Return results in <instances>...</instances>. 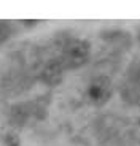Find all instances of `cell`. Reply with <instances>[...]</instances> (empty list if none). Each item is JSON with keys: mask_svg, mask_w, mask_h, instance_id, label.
Returning a JSON list of instances; mask_svg holds the SVG:
<instances>
[{"mask_svg": "<svg viewBox=\"0 0 140 146\" xmlns=\"http://www.w3.org/2000/svg\"><path fill=\"white\" fill-rule=\"evenodd\" d=\"M91 57V46L86 40H70L62 49V57L59 62L62 64L64 70H77L86 65Z\"/></svg>", "mask_w": 140, "mask_h": 146, "instance_id": "6da1fadb", "label": "cell"}, {"mask_svg": "<svg viewBox=\"0 0 140 146\" xmlns=\"http://www.w3.org/2000/svg\"><path fill=\"white\" fill-rule=\"evenodd\" d=\"M111 97V83L105 76L92 78L86 86V99L91 105L102 106Z\"/></svg>", "mask_w": 140, "mask_h": 146, "instance_id": "7a4b0ae2", "label": "cell"}, {"mask_svg": "<svg viewBox=\"0 0 140 146\" xmlns=\"http://www.w3.org/2000/svg\"><path fill=\"white\" fill-rule=\"evenodd\" d=\"M62 72H64V67L59 60H51L45 65L43 68V73H41V76H43V81L48 84H56L59 83L61 78H62Z\"/></svg>", "mask_w": 140, "mask_h": 146, "instance_id": "3957f363", "label": "cell"}, {"mask_svg": "<svg viewBox=\"0 0 140 146\" xmlns=\"http://www.w3.org/2000/svg\"><path fill=\"white\" fill-rule=\"evenodd\" d=\"M10 36V26L8 22H0V43H3Z\"/></svg>", "mask_w": 140, "mask_h": 146, "instance_id": "277c9868", "label": "cell"}, {"mask_svg": "<svg viewBox=\"0 0 140 146\" xmlns=\"http://www.w3.org/2000/svg\"><path fill=\"white\" fill-rule=\"evenodd\" d=\"M139 122H140V121H139Z\"/></svg>", "mask_w": 140, "mask_h": 146, "instance_id": "5b68a950", "label": "cell"}]
</instances>
